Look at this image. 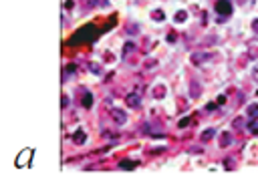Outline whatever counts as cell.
Returning a JSON list of instances; mask_svg holds the SVG:
<instances>
[{
    "mask_svg": "<svg viewBox=\"0 0 258 189\" xmlns=\"http://www.w3.org/2000/svg\"><path fill=\"white\" fill-rule=\"evenodd\" d=\"M216 10H218L220 14H230V12H232V6H230V2H224V0H220V2L216 4Z\"/></svg>",
    "mask_w": 258,
    "mask_h": 189,
    "instance_id": "obj_1",
    "label": "cell"
},
{
    "mask_svg": "<svg viewBox=\"0 0 258 189\" xmlns=\"http://www.w3.org/2000/svg\"><path fill=\"white\" fill-rule=\"evenodd\" d=\"M127 105H131V107H137V105H139V97H137V95H131V97L127 99Z\"/></svg>",
    "mask_w": 258,
    "mask_h": 189,
    "instance_id": "obj_2",
    "label": "cell"
},
{
    "mask_svg": "<svg viewBox=\"0 0 258 189\" xmlns=\"http://www.w3.org/2000/svg\"><path fill=\"white\" fill-rule=\"evenodd\" d=\"M113 117H115L117 123H123V121H125V115H121V111H113Z\"/></svg>",
    "mask_w": 258,
    "mask_h": 189,
    "instance_id": "obj_3",
    "label": "cell"
},
{
    "mask_svg": "<svg viewBox=\"0 0 258 189\" xmlns=\"http://www.w3.org/2000/svg\"><path fill=\"white\" fill-rule=\"evenodd\" d=\"M75 141H77V143H83V141H85V133H81V131L75 133Z\"/></svg>",
    "mask_w": 258,
    "mask_h": 189,
    "instance_id": "obj_4",
    "label": "cell"
},
{
    "mask_svg": "<svg viewBox=\"0 0 258 189\" xmlns=\"http://www.w3.org/2000/svg\"><path fill=\"white\" fill-rule=\"evenodd\" d=\"M230 141H232V137H230V135H222V147H226Z\"/></svg>",
    "mask_w": 258,
    "mask_h": 189,
    "instance_id": "obj_5",
    "label": "cell"
},
{
    "mask_svg": "<svg viewBox=\"0 0 258 189\" xmlns=\"http://www.w3.org/2000/svg\"><path fill=\"white\" fill-rule=\"evenodd\" d=\"M121 167H123V169H133V167H135V163H127V161H123V163H121Z\"/></svg>",
    "mask_w": 258,
    "mask_h": 189,
    "instance_id": "obj_6",
    "label": "cell"
},
{
    "mask_svg": "<svg viewBox=\"0 0 258 189\" xmlns=\"http://www.w3.org/2000/svg\"><path fill=\"white\" fill-rule=\"evenodd\" d=\"M212 135H214V131H212V129H210V131H206V133H204V135H202V139H204V141H206V139H210V137H212Z\"/></svg>",
    "mask_w": 258,
    "mask_h": 189,
    "instance_id": "obj_7",
    "label": "cell"
},
{
    "mask_svg": "<svg viewBox=\"0 0 258 189\" xmlns=\"http://www.w3.org/2000/svg\"><path fill=\"white\" fill-rule=\"evenodd\" d=\"M256 111H258V105H252V107L248 109V113H250V115H256Z\"/></svg>",
    "mask_w": 258,
    "mask_h": 189,
    "instance_id": "obj_8",
    "label": "cell"
},
{
    "mask_svg": "<svg viewBox=\"0 0 258 189\" xmlns=\"http://www.w3.org/2000/svg\"><path fill=\"white\" fill-rule=\"evenodd\" d=\"M184 18H186V12H180V14L175 16V20H184Z\"/></svg>",
    "mask_w": 258,
    "mask_h": 189,
    "instance_id": "obj_9",
    "label": "cell"
},
{
    "mask_svg": "<svg viewBox=\"0 0 258 189\" xmlns=\"http://www.w3.org/2000/svg\"><path fill=\"white\" fill-rule=\"evenodd\" d=\"M188 123H189V119H182V121H180V127H186Z\"/></svg>",
    "mask_w": 258,
    "mask_h": 189,
    "instance_id": "obj_10",
    "label": "cell"
},
{
    "mask_svg": "<svg viewBox=\"0 0 258 189\" xmlns=\"http://www.w3.org/2000/svg\"><path fill=\"white\" fill-rule=\"evenodd\" d=\"M85 107H91V97H89V95L85 97Z\"/></svg>",
    "mask_w": 258,
    "mask_h": 189,
    "instance_id": "obj_11",
    "label": "cell"
}]
</instances>
